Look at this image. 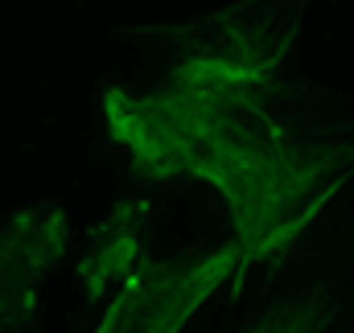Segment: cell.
<instances>
[{"mask_svg": "<svg viewBox=\"0 0 354 333\" xmlns=\"http://www.w3.org/2000/svg\"><path fill=\"white\" fill-rule=\"evenodd\" d=\"M66 255V210L33 206L0 227V325L25 330L37 309V288Z\"/></svg>", "mask_w": 354, "mask_h": 333, "instance_id": "3957f363", "label": "cell"}, {"mask_svg": "<svg viewBox=\"0 0 354 333\" xmlns=\"http://www.w3.org/2000/svg\"><path fill=\"white\" fill-rule=\"evenodd\" d=\"M0 333H25V330H4V325H0Z\"/></svg>", "mask_w": 354, "mask_h": 333, "instance_id": "5b68a950", "label": "cell"}, {"mask_svg": "<svg viewBox=\"0 0 354 333\" xmlns=\"http://www.w3.org/2000/svg\"><path fill=\"white\" fill-rule=\"evenodd\" d=\"M231 276H239V247L231 239L165 259L145 255L91 333H181Z\"/></svg>", "mask_w": 354, "mask_h": 333, "instance_id": "7a4b0ae2", "label": "cell"}, {"mask_svg": "<svg viewBox=\"0 0 354 333\" xmlns=\"http://www.w3.org/2000/svg\"><path fill=\"white\" fill-rule=\"evenodd\" d=\"M280 54L231 37L189 50L153 91H103L107 136L136 177H194L223 198L239 247L235 280L280 263L354 177V144L301 140L272 111Z\"/></svg>", "mask_w": 354, "mask_h": 333, "instance_id": "6da1fadb", "label": "cell"}, {"mask_svg": "<svg viewBox=\"0 0 354 333\" xmlns=\"http://www.w3.org/2000/svg\"><path fill=\"white\" fill-rule=\"evenodd\" d=\"M338 317V305L326 292H309L284 305H272L260 321H252L239 333H326Z\"/></svg>", "mask_w": 354, "mask_h": 333, "instance_id": "277c9868", "label": "cell"}]
</instances>
